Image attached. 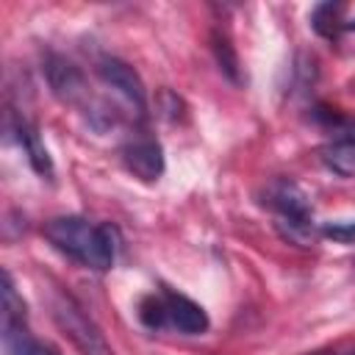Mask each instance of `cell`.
Returning a JSON list of instances; mask_svg holds the SVG:
<instances>
[{"label": "cell", "instance_id": "1", "mask_svg": "<svg viewBox=\"0 0 355 355\" xmlns=\"http://www.w3.org/2000/svg\"><path fill=\"white\" fill-rule=\"evenodd\" d=\"M42 230L58 252L78 261L80 266H89L94 272H105L114 266L116 230L111 225H94L80 216H53Z\"/></svg>", "mask_w": 355, "mask_h": 355}, {"label": "cell", "instance_id": "16", "mask_svg": "<svg viewBox=\"0 0 355 355\" xmlns=\"http://www.w3.org/2000/svg\"><path fill=\"white\" fill-rule=\"evenodd\" d=\"M330 130L336 133V141H355V119H344L341 116Z\"/></svg>", "mask_w": 355, "mask_h": 355}, {"label": "cell", "instance_id": "14", "mask_svg": "<svg viewBox=\"0 0 355 355\" xmlns=\"http://www.w3.org/2000/svg\"><path fill=\"white\" fill-rule=\"evenodd\" d=\"M139 319H141L150 330L164 327V324H166V305H164V297H155V294L144 297V300L139 302Z\"/></svg>", "mask_w": 355, "mask_h": 355}, {"label": "cell", "instance_id": "18", "mask_svg": "<svg viewBox=\"0 0 355 355\" xmlns=\"http://www.w3.org/2000/svg\"><path fill=\"white\" fill-rule=\"evenodd\" d=\"M352 355H355V352H352Z\"/></svg>", "mask_w": 355, "mask_h": 355}, {"label": "cell", "instance_id": "3", "mask_svg": "<svg viewBox=\"0 0 355 355\" xmlns=\"http://www.w3.org/2000/svg\"><path fill=\"white\" fill-rule=\"evenodd\" d=\"M44 75H47L50 92L61 103L75 105V108H89L92 105V94H89V86H86V78L69 58H64L58 53H50L44 58Z\"/></svg>", "mask_w": 355, "mask_h": 355}, {"label": "cell", "instance_id": "8", "mask_svg": "<svg viewBox=\"0 0 355 355\" xmlns=\"http://www.w3.org/2000/svg\"><path fill=\"white\" fill-rule=\"evenodd\" d=\"M11 130H14L17 141H19V147L25 150V155H28L33 172L42 175L44 180H53V175H55L53 158H50V153H47V147H44V141H42V136H39L36 122H31V119H25V116H14V119H11Z\"/></svg>", "mask_w": 355, "mask_h": 355}, {"label": "cell", "instance_id": "7", "mask_svg": "<svg viewBox=\"0 0 355 355\" xmlns=\"http://www.w3.org/2000/svg\"><path fill=\"white\" fill-rule=\"evenodd\" d=\"M122 161L125 166L144 183H153L164 175V150L155 139H136L130 144H125L122 150Z\"/></svg>", "mask_w": 355, "mask_h": 355}, {"label": "cell", "instance_id": "17", "mask_svg": "<svg viewBox=\"0 0 355 355\" xmlns=\"http://www.w3.org/2000/svg\"><path fill=\"white\" fill-rule=\"evenodd\" d=\"M344 31H355V19H349V22H344Z\"/></svg>", "mask_w": 355, "mask_h": 355}, {"label": "cell", "instance_id": "5", "mask_svg": "<svg viewBox=\"0 0 355 355\" xmlns=\"http://www.w3.org/2000/svg\"><path fill=\"white\" fill-rule=\"evenodd\" d=\"M97 75H100L111 89H116L130 105H136L139 111L144 108V103H147V92H144V83H141L139 72H136L130 64H125L122 58L105 55V58L97 61Z\"/></svg>", "mask_w": 355, "mask_h": 355}, {"label": "cell", "instance_id": "15", "mask_svg": "<svg viewBox=\"0 0 355 355\" xmlns=\"http://www.w3.org/2000/svg\"><path fill=\"white\" fill-rule=\"evenodd\" d=\"M324 239H333L336 244H355V219H341V222H327L322 227Z\"/></svg>", "mask_w": 355, "mask_h": 355}, {"label": "cell", "instance_id": "4", "mask_svg": "<svg viewBox=\"0 0 355 355\" xmlns=\"http://www.w3.org/2000/svg\"><path fill=\"white\" fill-rule=\"evenodd\" d=\"M263 202L275 211V216H286V219H313V208H311V197L288 178H277L266 186L263 191Z\"/></svg>", "mask_w": 355, "mask_h": 355}, {"label": "cell", "instance_id": "12", "mask_svg": "<svg viewBox=\"0 0 355 355\" xmlns=\"http://www.w3.org/2000/svg\"><path fill=\"white\" fill-rule=\"evenodd\" d=\"M322 161L341 178H355V141H333L322 150Z\"/></svg>", "mask_w": 355, "mask_h": 355}, {"label": "cell", "instance_id": "2", "mask_svg": "<svg viewBox=\"0 0 355 355\" xmlns=\"http://www.w3.org/2000/svg\"><path fill=\"white\" fill-rule=\"evenodd\" d=\"M55 324L64 330V336L83 352V355H114L100 327L83 313L80 305H75L69 297H53L50 302Z\"/></svg>", "mask_w": 355, "mask_h": 355}, {"label": "cell", "instance_id": "11", "mask_svg": "<svg viewBox=\"0 0 355 355\" xmlns=\"http://www.w3.org/2000/svg\"><path fill=\"white\" fill-rule=\"evenodd\" d=\"M275 227L280 233L283 241L297 244V247H311L319 239V227L313 219H286V216H275Z\"/></svg>", "mask_w": 355, "mask_h": 355}, {"label": "cell", "instance_id": "13", "mask_svg": "<svg viewBox=\"0 0 355 355\" xmlns=\"http://www.w3.org/2000/svg\"><path fill=\"white\" fill-rule=\"evenodd\" d=\"M341 3H319L311 14V25L319 36L324 39H336L344 31V19H341Z\"/></svg>", "mask_w": 355, "mask_h": 355}, {"label": "cell", "instance_id": "9", "mask_svg": "<svg viewBox=\"0 0 355 355\" xmlns=\"http://www.w3.org/2000/svg\"><path fill=\"white\" fill-rule=\"evenodd\" d=\"M0 336H3V349L6 355H58L50 344H42L31 336L25 327V319L17 316H0Z\"/></svg>", "mask_w": 355, "mask_h": 355}, {"label": "cell", "instance_id": "10", "mask_svg": "<svg viewBox=\"0 0 355 355\" xmlns=\"http://www.w3.org/2000/svg\"><path fill=\"white\" fill-rule=\"evenodd\" d=\"M211 50H214V55H216V64H219L222 75H225L230 83L241 86V83H244V75H241V64H239L236 47L230 44V39H227L222 31H214V33H211Z\"/></svg>", "mask_w": 355, "mask_h": 355}, {"label": "cell", "instance_id": "6", "mask_svg": "<svg viewBox=\"0 0 355 355\" xmlns=\"http://www.w3.org/2000/svg\"><path fill=\"white\" fill-rule=\"evenodd\" d=\"M164 305H166V324H172L175 330L186 333V336H200L208 330V313L202 305H197L194 300H189L186 294H178L172 288H164Z\"/></svg>", "mask_w": 355, "mask_h": 355}]
</instances>
